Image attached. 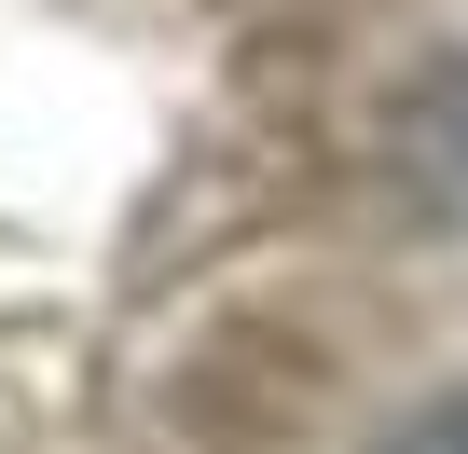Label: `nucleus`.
<instances>
[{
  "instance_id": "1",
  "label": "nucleus",
  "mask_w": 468,
  "mask_h": 454,
  "mask_svg": "<svg viewBox=\"0 0 468 454\" xmlns=\"http://www.w3.org/2000/svg\"><path fill=\"white\" fill-rule=\"evenodd\" d=\"M399 165H413V193L468 206V56H441V69L399 97Z\"/></svg>"
},
{
  "instance_id": "2",
  "label": "nucleus",
  "mask_w": 468,
  "mask_h": 454,
  "mask_svg": "<svg viewBox=\"0 0 468 454\" xmlns=\"http://www.w3.org/2000/svg\"><path fill=\"white\" fill-rule=\"evenodd\" d=\"M386 454H468V399H427V413H413Z\"/></svg>"
}]
</instances>
